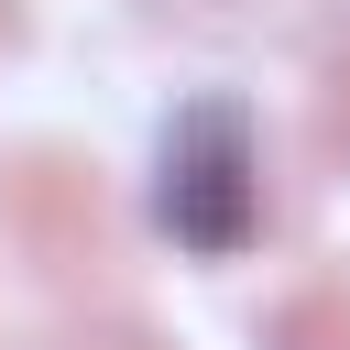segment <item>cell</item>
Returning <instances> with one entry per match:
<instances>
[{"instance_id":"obj_1","label":"cell","mask_w":350,"mask_h":350,"mask_svg":"<svg viewBox=\"0 0 350 350\" xmlns=\"http://www.w3.org/2000/svg\"><path fill=\"white\" fill-rule=\"evenodd\" d=\"M153 219L186 252H208V262H230L252 241V219H262V153H252V109L230 88H208V98L175 109L164 164H153Z\"/></svg>"}]
</instances>
